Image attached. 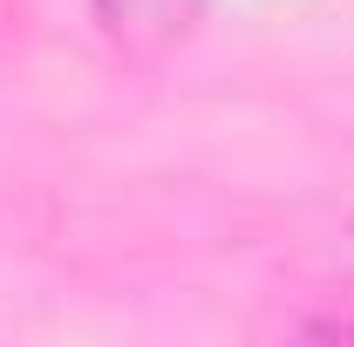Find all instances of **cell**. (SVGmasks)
Returning a JSON list of instances; mask_svg holds the SVG:
<instances>
[{
    "label": "cell",
    "instance_id": "1",
    "mask_svg": "<svg viewBox=\"0 0 354 347\" xmlns=\"http://www.w3.org/2000/svg\"><path fill=\"white\" fill-rule=\"evenodd\" d=\"M88 7H95L102 35L136 62H157L164 48H177L205 14V0H88Z\"/></svg>",
    "mask_w": 354,
    "mask_h": 347
}]
</instances>
